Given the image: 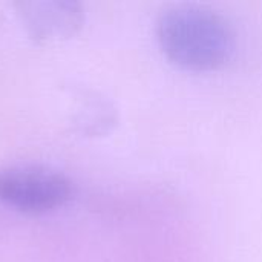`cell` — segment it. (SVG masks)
I'll use <instances>...</instances> for the list:
<instances>
[{"instance_id": "6da1fadb", "label": "cell", "mask_w": 262, "mask_h": 262, "mask_svg": "<svg viewBox=\"0 0 262 262\" xmlns=\"http://www.w3.org/2000/svg\"><path fill=\"white\" fill-rule=\"evenodd\" d=\"M164 55L190 71H215L235 54L236 32L226 15L203 5H173L157 20Z\"/></svg>"}, {"instance_id": "7a4b0ae2", "label": "cell", "mask_w": 262, "mask_h": 262, "mask_svg": "<svg viewBox=\"0 0 262 262\" xmlns=\"http://www.w3.org/2000/svg\"><path fill=\"white\" fill-rule=\"evenodd\" d=\"M71 196L72 184L61 173L45 169L0 170V203L21 213L52 212Z\"/></svg>"}, {"instance_id": "3957f363", "label": "cell", "mask_w": 262, "mask_h": 262, "mask_svg": "<svg viewBox=\"0 0 262 262\" xmlns=\"http://www.w3.org/2000/svg\"><path fill=\"white\" fill-rule=\"evenodd\" d=\"M18 15L37 40H58L74 35L83 23V9L75 2L40 0L17 5Z\"/></svg>"}]
</instances>
